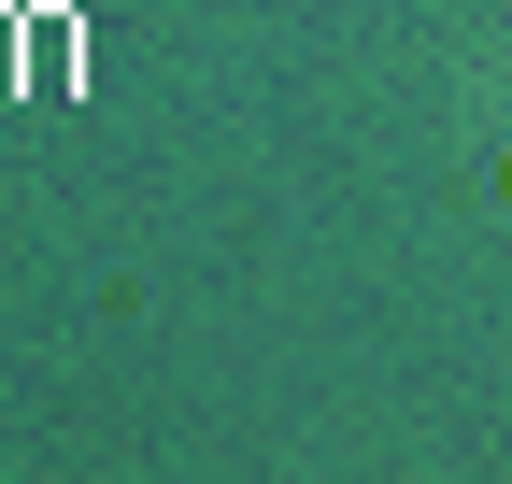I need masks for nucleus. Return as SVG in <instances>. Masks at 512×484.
<instances>
[{
    "label": "nucleus",
    "mask_w": 512,
    "mask_h": 484,
    "mask_svg": "<svg viewBox=\"0 0 512 484\" xmlns=\"http://www.w3.org/2000/svg\"><path fill=\"white\" fill-rule=\"evenodd\" d=\"M498 200H512V157H498Z\"/></svg>",
    "instance_id": "obj_1"
}]
</instances>
